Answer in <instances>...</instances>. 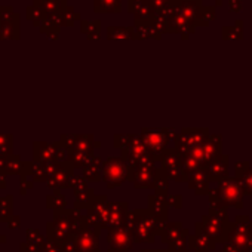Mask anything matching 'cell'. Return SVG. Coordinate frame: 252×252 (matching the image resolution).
I'll list each match as a JSON object with an SVG mask.
<instances>
[{
  "mask_svg": "<svg viewBox=\"0 0 252 252\" xmlns=\"http://www.w3.org/2000/svg\"><path fill=\"white\" fill-rule=\"evenodd\" d=\"M227 242L239 248L252 251V222L249 217L237 215L233 222L228 224Z\"/></svg>",
  "mask_w": 252,
  "mask_h": 252,
  "instance_id": "cell-1",
  "label": "cell"
},
{
  "mask_svg": "<svg viewBox=\"0 0 252 252\" xmlns=\"http://www.w3.org/2000/svg\"><path fill=\"white\" fill-rule=\"evenodd\" d=\"M228 224L220 220L218 217H211L209 221L205 224V234H208L215 243H225L227 242V231H228Z\"/></svg>",
  "mask_w": 252,
  "mask_h": 252,
  "instance_id": "cell-2",
  "label": "cell"
},
{
  "mask_svg": "<svg viewBox=\"0 0 252 252\" xmlns=\"http://www.w3.org/2000/svg\"><path fill=\"white\" fill-rule=\"evenodd\" d=\"M224 200L227 202V205H233L240 208L242 202H240V191L234 184H227L225 190H224Z\"/></svg>",
  "mask_w": 252,
  "mask_h": 252,
  "instance_id": "cell-3",
  "label": "cell"
},
{
  "mask_svg": "<svg viewBox=\"0 0 252 252\" xmlns=\"http://www.w3.org/2000/svg\"><path fill=\"white\" fill-rule=\"evenodd\" d=\"M224 252H249L248 249H243V248H239L236 245H231L228 242H225V246H224Z\"/></svg>",
  "mask_w": 252,
  "mask_h": 252,
  "instance_id": "cell-4",
  "label": "cell"
}]
</instances>
